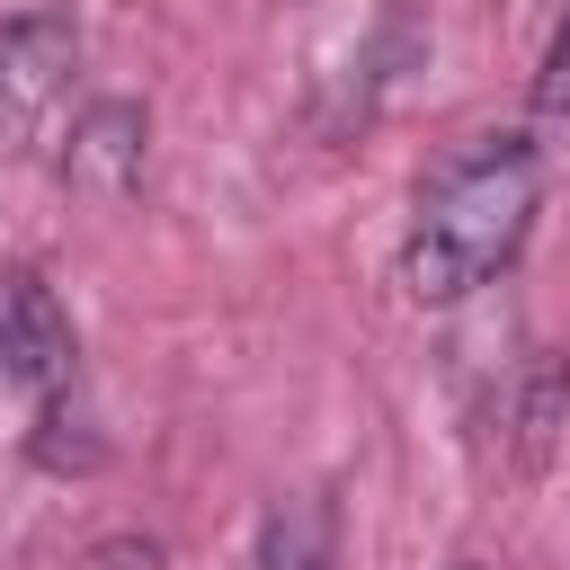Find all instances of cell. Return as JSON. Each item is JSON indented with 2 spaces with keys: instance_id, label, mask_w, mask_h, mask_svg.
<instances>
[{
  "instance_id": "3957f363",
  "label": "cell",
  "mask_w": 570,
  "mask_h": 570,
  "mask_svg": "<svg viewBox=\"0 0 570 570\" xmlns=\"http://www.w3.org/2000/svg\"><path fill=\"white\" fill-rule=\"evenodd\" d=\"M71 62H80V27H71L62 9H27V18L0 27V142L27 134V125L62 98Z\"/></svg>"
},
{
  "instance_id": "52a82bcc",
  "label": "cell",
  "mask_w": 570,
  "mask_h": 570,
  "mask_svg": "<svg viewBox=\"0 0 570 570\" xmlns=\"http://www.w3.org/2000/svg\"><path fill=\"white\" fill-rule=\"evenodd\" d=\"M534 107H543V116H570V0H561V18H552L543 71H534Z\"/></svg>"
},
{
  "instance_id": "7a4b0ae2",
  "label": "cell",
  "mask_w": 570,
  "mask_h": 570,
  "mask_svg": "<svg viewBox=\"0 0 570 570\" xmlns=\"http://www.w3.org/2000/svg\"><path fill=\"white\" fill-rule=\"evenodd\" d=\"M0 374L36 401V419H45V410H62L71 374H80V338H71V321H62L53 285H45V276H27V267H9V276H0Z\"/></svg>"
},
{
  "instance_id": "277c9868",
  "label": "cell",
  "mask_w": 570,
  "mask_h": 570,
  "mask_svg": "<svg viewBox=\"0 0 570 570\" xmlns=\"http://www.w3.org/2000/svg\"><path fill=\"white\" fill-rule=\"evenodd\" d=\"M142 142H151L142 107H125V98H98V107L71 125L62 178H71V187H89V196H125V187L142 178Z\"/></svg>"
},
{
  "instance_id": "5b68a950",
  "label": "cell",
  "mask_w": 570,
  "mask_h": 570,
  "mask_svg": "<svg viewBox=\"0 0 570 570\" xmlns=\"http://www.w3.org/2000/svg\"><path fill=\"white\" fill-rule=\"evenodd\" d=\"M561 419H570V374L552 365V356H525L517 365V392L499 401V428H508V454L534 472L543 454H552V436H561Z\"/></svg>"
},
{
  "instance_id": "6da1fadb",
  "label": "cell",
  "mask_w": 570,
  "mask_h": 570,
  "mask_svg": "<svg viewBox=\"0 0 570 570\" xmlns=\"http://www.w3.org/2000/svg\"><path fill=\"white\" fill-rule=\"evenodd\" d=\"M534 205H543V151L525 134H481L428 178L410 240H401V285L419 303H463L525 249Z\"/></svg>"
},
{
  "instance_id": "ba28073f",
  "label": "cell",
  "mask_w": 570,
  "mask_h": 570,
  "mask_svg": "<svg viewBox=\"0 0 570 570\" xmlns=\"http://www.w3.org/2000/svg\"><path fill=\"white\" fill-rule=\"evenodd\" d=\"M80 570H160V552H151V543H134V534H125V543H98V552H89V561H80Z\"/></svg>"
},
{
  "instance_id": "8992f818",
  "label": "cell",
  "mask_w": 570,
  "mask_h": 570,
  "mask_svg": "<svg viewBox=\"0 0 570 570\" xmlns=\"http://www.w3.org/2000/svg\"><path fill=\"white\" fill-rule=\"evenodd\" d=\"M240 570H330V508L321 499H276L258 517V543Z\"/></svg>"
}]
</instances>
